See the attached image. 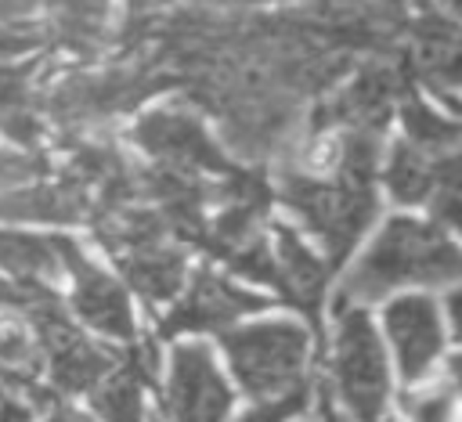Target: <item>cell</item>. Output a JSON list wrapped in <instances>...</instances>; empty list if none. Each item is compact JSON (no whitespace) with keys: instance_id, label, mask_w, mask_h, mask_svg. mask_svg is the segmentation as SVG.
<instances>
[{"instance_id":"6da1fadb","label":"cell","mask_w":462,"mask_h":422,"mask_svg":"<svg viewBox=\"0 0 462 422\" xmlns=\"http://www.w3.org/2000/svg\"><path fill=\"white\" fill-rule=\"evenodd\" d=\"M462 281V249L437 227L411 216H393L368 252L354 263L336 292V310L368 307L401 285H455Z\"/></svg>"},{"instance_id":"ac0fdd59","label":"cell","mask_w":462,"mask_h":422,"mask_svg":"<svg viewBox=\"0 0 462 422\" xmlns=\"http://www.w3.org/2000/svg\"><path fill=\"white\" fill-rule=\"evenodd\" d=\"M152 343L137 350V357L108 375L101 386H94V411L101 422H141V386L152 379Z\"/></svg>"},{"instance_id":"7c38bea8","label":"cell","mask_w":462,"mask_h":422,"mask_svg":"<svg viewBox=\"0 0 462 422\" xmlns=\"http://www.w3.org/2000/svg\"><path fill=\"white\" fill-rule=\"evenodd\" d=\"M383 321H386V335L393 343L401 375L408 382L422 379L444 350V321L437 303L426 296H401L386 307Z\"/></svg>"},{"instance_id":"603a6c76","label":"cell","mask_w":462,"mask_h":422,"mask_svg":"<svg viewBox=\"0 0 462 422\" xmlns=\"http://www.w3.org/2000/svg\"><path fill=\"white\" fill-rule=\"evenodd\" d=\"M411 422H455V386L437 382L426 390H411L401 397Z\"/></svg>"},{"instance_id":"9c48e42d","label":"cell","mask_w":462,"mask_h":422,"mask_svg":"<svg viewBox=\"0 0 462 422\" xmlns=\"http://www.w3.org/2000/svg\"><path fill=\"white\" fill-rule=\"evenodd\" d=\"M267 299L238 289L235 281L213 274L209 267H199L184 299L177 307H170V314L159 321L155 335L170 339V335H184V332H227L235 321H242L245 314L263 310Z\"/></svg>"},{"instance_id":"d4e9b609","label":"cell","mask_w":462,"mask_h":422,"mask_svg":"<svg viewBox=\"0 0 462 422\" xmlns=\"http://www.w3.org/2000/svg\"><path fill=\"white\" fill-rule=\"evenodd\" d=\"M307 411V386L285 393V397H274V400H263L260 408L245 411L238 422H292L296 415Z\"/></svg>"},{"instance_id":"484cf974","label":"cell","mask_w":462,"mask_h":422,"mask_svg":"<svg viewBox=\"0 0 462 422\" xmlns=\"http://www.w3.org/2000/svg\"><path fill=\"white\" fill-rule=\"evenodd\" d=\"M433 184H437V191L462 195V151L458 148L433 159Z\"/></svg>"},{"instance_id":"4dcf8cb0","label":"cell","mask_w":462,"mask_h":422,"mask_svg":"<svg viewBox=\"0 0 462 422\" xmlns=\"http://www.w3.org/2000/svg\"><path fill=\"white\" fill-rule=\"evenodd\" d=\"M170 0H130V14H155L159 7H166Z\"/></svg>"},{"instance_id":"7402d4cb","label":"cell","mask_w":462,"mask_h":422,"mask_svg":"<svg viewBox=\"0 0 462 422\" xmlns=\"http://www.w3.org/2000/svg\"><path fill=\"white\" fill-rule=\"evenodd\" d=\"M40 69L43 58L32 61H0V115L40 108Z\"/></svg>"},{"instance_id":"e575fe53","label":"cell","mask_w":462,"mask_h":422,"mask_svg":"<svg viewBox=\"0 0 462 422\" xmlns=\"http://www.w3.org/2000/svg\"><path fill=\"white\" fill-rule=\"evenodd\" d=\"M444 7H448L455 18H462V0H444Z\"/></svg>"},{"instance_id":"4fadbf2b","label":"cell","mask_w":462,"mask_h":422,"mask_svg":"<svg viewBox=\"0 0 462 422\" xmlns=\"http://www.w3.org/2000/svg\"><path fill=\"white\" fill-rule=\"evenodd\" d=\"M94 198L76 177L29 180L0 195V220H36V224H79L90 220Z\"/></svg>"},{"instance_id":"52a82bcc","label":"cell","mask_w":462,"mask_h":422,"mask_svg":"<svg viewBox=\"0 0 462 422\" xmlns=\"http://www.w3.org/2000/svg\"><path fill=\"white\" fill-rule=\"evenodd\" d=\"M130 137L162 166H177L191 173H217V177L235 170V162H227V155L206 133V126L191 112H180V108H159V112L141 115Z\"/></svg>"},{"instance_id":"3957f363","label":"cell","mask_w":462,"mask_h":422,"mask_svg":"<svg viewBox=\"0 0 462 422\" xmlns=\"http://www.w3.org/2000/svg\"><path fill=\"white\" fill-rule=\"evenodd\" d=\"M173 83H177L173 72L155 65L148 54H141L137 61H119L97 72H69L61 83H54V90L40 101V108H47V115H54L61 126L79 130L112 119L119 112H130Z\"/></svg>"},{"instance_id":"8d00e7d4","label":"cell","mask_w":462,"mask_h":422,"mask_svg":"<svg viewBox=\"0 0 462 422\" xmlns=\"http://www.w3.org/2000/svg\"><path fill=\"white\" fill-rule=\"evenodd\" d=\"M419 4H426V0H419Z\"/></svg>"},{"instance_id":"5b68a950","label":"cell","mask_w":462,"mask_h":422,"mask_svg":"<svg viewBox=\"0 0 462 422\" xmlns=\"http://www.w3.org/2000/svg\"><path fill=\"white\" fill-rule=\"evenodd\" d=\"M336 346H332V375L336 393L357 422H379L390 397L386 353L368 321L365 307L336 310Z\"/></svg>"},{"instance_id":"ffe728a7","label":"cell","mask_w":462,"mask_h":422,"mask_svg":"<svg viewBox=\"0 0 462 422\" xmlns=\"http://www.w3.org/2000/svg\"><path fill=\"white\" fill-rule=\"evenodd\" d=\"M383 180H386V191L404 202V206H415V202H426L433 195V162L426 159V151H419L415 144H393L390 148V159H386V170H383Z\"/></svg>"},{"instance_id":"8fae6325","label":"cell","mask_w":462,"mask_h":422,"mask_svg":"<svg viewBox=\"0 0 462 422\" xmlns=\"http://www.w3.org/2000/svg\"><path fill=\"white\" fill-rule=\"evenodd\" d=\"M408 76L426 83L444 105L458 108L462 90V29L440 14H422L411 25V54H404Z\"/></svg>"},{"instance_id":"d6a6232c","label":"cell","mask_w":462,"mask_h":422,"mask_svg":"<svg viewBox=\"0 0 462 422\" xmlns=\"http://www.w3.org/2000/svg\"><path fill=\"white\" fill-rule=\"evenodd\" d=\"M47 422H83V418H79V415H76V411H69V408H54V411H51V418H47Z\"/></svg>"},{"instance_id":"d6986e66","label":"cell","mask_w":462,"mask_h":422,"mask_svg":"<svg viewBox=\"0 0 462 422\" xmlns=\"http://www.w3.org/2000/svg\"><path fill=\"white\" fill-rule=\"evenodd\" d=\"M58 271H61V256H58L54 238L25 234V231H0V274L54 281Z\"/></svg>"},{"instance_id":"44dd1931","label":"cell","mask_w":462,"mask_h":422,"mask_svg":"<svg viewBox=\"0 0 462 422\" xmlns=\"http://www.w3.org/2000/svg\"><path fill=\"white\" fill-rule=\"evenodd\" d=\"M401 123H404V130H408V137H411V144H415L419 151H437V155H444V151H455V148L462 144V123L437 115V112H433L426 101H419L411 90L401 97Z\"/></svg>"},{"instance_id":"cb8c5ba5","label":"cell","mask_w":462,"mask_h":422,"mask_svg":"<svg viewBox=\"0 0 462 422\" xmlns=\"http://www.w3.org/2000/svg\"><path fill=\"white\" fill-rule=\"evenodd\" d=\"M43 173H47V159L40 151H0V195L18 184L40 180Z\"/></svg>"},{"instance_id":"f546056e","label":"cell","mask_w":462,"mask_h":422,"mask_svg":"<svg viewBox=\"0 0 462 422\" xmlns=\"http://www.w3.org/2000/svg\"><path fill=\"white\" fill-rule=\"evenodd\" d=\"M448 317H451V328H455V335L462 339V289L448 296Z\"/></svg>"},{"instance_id":"8992f818","label":"cell","mask_w":462,"mask_h":422,"mask_svg":"<svg viewBox=\"0 0 462 422\" xmlns=\"http://www.w3.org/2000/svg\"><path fill=\"white\" fill-rule=\"evenodd\" d=\"M411 90V76L404 61H368L354 72V79L325 105L314 108L310 130L328 133L332 126L343 130H372L379 133L390 119L393 101H401Z\"/></svg>"},{"instance_id":"2e32d148","label":"cell","mask_w":462,"mask_h":422,"mask_svg":"<svg viewBox=\"0 0 462 422\" xmlns=\"http://www.w3.org/2000/svg\"><path fill=\"white\" fill-rule=\"evenodd\" d=\"M43 353H47L51 382L61 393H87V390L101 386L105 375H112V353L101 350V346H94L76 328H69L58 339H51L43 346Z\"/></svg>"},{"instance_id":"9a60e30c","label":"cell","mask_w":462,"mask_h":422,"mask_svg":"<svg viewBox=\"0 0 462 422\" xmlns=\"http://www.w3.org/2000/svg\"><path fill=\"white\" fill-rule=\"evenodd\" d=\"M51 43L76 58H94L108 43V0H47Z\"/></svg>"},{"instance_id":"1f68e13d","label":"cell","mask_w":462,"mask_h":422,"mask_svg":"<svg viewBox=\"0 0 462 422\" xmlns=\"http://www.w3.org/2000/svg\"><path fill=\"white\" fill-rule=\"evenodd\" d=\"M448 372H451V386H455V393H462V353L448 361Z\"/></svg>"},{"instance_id":"4316f807","label":"cell","mask_w":462,"mask_h":422,"mask_svg":"<svg viewBox=\"0 0 462 422\" xmlns=\"http://www.w3.org/2000/svg\"><path fill=\"white\" fill-rule=\"evenodd\" d=\"M433 216H437L440 224H448L451 231L462 234V195H455V191H437V198H433Z\"/></svg>"},{"instance_id":"ba28073f","label":"cell","mask_w":462,"mask_h":422,"mask_svg":"<svg viewBox=\"0 0 462 422\" xmlns=\"http://www.w3.org/2000/svg\"><path fill=\"white\" fill-rule=\"evenodd\" d=\"M231 390L202 343H184L170 357V379L162 393V422H224Z\"/></svg>"},{"instance_id":"277c9868","label":"cell","mask_w":462,"mask_h":422,"mask_svg":"<svg viewBox=\"0 0 462 422\" xmlns=\"http://www.w3.org/2000/svg\"><path fill=\"white\" fill-rule=\"evenodd\" d=\"M227 364L242 390L256 400L285 397L300 386H307V353H310V332L300 321L274 317L256 321L245 328H227L220 335Z\"/></svg>"},{"instance_id":"30bf717a","label":"cell","mask_w":462,"mask_h":422,"mask_svg":"<svg viewBox=\"0 0 462 422\" xmlns=\"http://www.w3.org/2000/svg\"><path fill=\"white\" fill-rule=\"evenodd\" d=\"M54 245H58L61 267L72 274V310L101 335L134 339V314H130V299L123 285L108 278L101 267H94L72 238L54 234Z\"/></svg>"},{"instance_id":"d590c367","label":"cell","mask_w":462,"mask_h":422,"mask_svg":"<svg viewBox=\"0 0 462 422\" xmlns=\"http://www.w3.org/2000/svg\"><path fill=\"white\" fill-rule=\"evenodd\" d=\"M213 4H260V0H213Z\"/></svg>"},{"instance_id":"83f0119b","label":"cell","mask_w":462,"mask_h":422,"mask_svg":"<svg viewBox=\"0 0 462 422\" xmlns=\"http://www.w3.org/2000/svg\"><path fill=\"white\" fill-rule=\"evenodd\" d=\"M40 0H0V25H29Z\"/></svg>"},{"instance_id":"f1b7e54d","label":"cell","mask_w":462,"mask_h":422,"mask_svg":"<svg viewBox=\"0 0 462 422\" xmlns=\"http://www.w3.org/2000/svg\"><path fill=\"white\" fill-rule=\"evenodd\" d=\"M0 422H29V408L11 397H0Z\"/></svg>"},{"instance_id":"e0dca14e","label":"cell","mask_w":462,"mask_h":422,"mask_svg":"<svg viewBox=\"0 0 462 422\" xmlns=\"http://www.w3.org/2000/svg\"><path fill=\"white\" fill-rule=\"evenodd\" d=\"M126 281L148 299V303H166L180 285H184V274H188V260L177 245L170 242H155V245H141V249H130V252H119L116 256Z\"/></svg>"},{"instance_id":"5bb4252c","label":"cell","mask_w":462,"mask_h":422,"mask_svg":"<svg viewBox=\"0 0 462 422\" xmlns=\"http://www.w3.org/2000/svg\"><path fill=\"white\" fill-rule=\"evenodd\" d=\"M274 263H278V278H282V296L289 303H296L310 325H318V307H321V292H325V281H328V263L318 260L303 238L285 227V224H274Z\"/></svg>"},{"instance_id":"836d02e7","label":"cell","mask_w":462,"mask_h":422,"mask_svg":"<svg viewBox=\"0 0 462 422\" xmlns=\"http://www.w3.org/2000/svg\"><path fill=\"white\" fill-rule=\"evenodd\" d=\"M321 422H343V418H339V415L328 408V400H325V408H321Z\"/></svg>"},{"instance_id":"7a4b0ae2","label":"cell","mask_w":462,"mask_h":422,"mask_svg":"<svg viewBox=\"0 0 462 422\" xmlns=\"http://www.w3.org/2000/svg\"><path fill=\"white\" fill-rule=\"evenodd\" d=\"M274 195L303 220V227L325 245V263L339 267L346 252L357 245L365 227L372 224L379 202L372 184L343 180V177H318L310 170L285 166L278 173Z\"/></svg>"}]
</instances>
